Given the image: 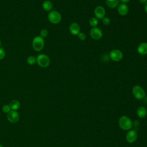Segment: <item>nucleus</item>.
<instances>
[{"label": "nucleus", "mask_w": 147, "mask_h": 147, "mask_svg": "<svg viewBox=\"0 0 147 147\" xmlns=\"http://www.w3.org/2000/svg\"><path fill=\"white\" fill-rule=\"evenodd\" d=\"M118 123L121 129L123 130H130L133 125L131 120L126 115H122L119 118Z\"/></svg>", "instance_id": "f257e3e1"}, {"label": "nucleus", "mask_w": 147, "mask_h": 147, "mask_svg": "<svg viewBox=\"0 0 147 147\" xmlns=\"http://www.w3.org/2000/svg\"><path fill=\"white\" fill-rule=\"evenodd\" d=\"M36 63L41 68H47L50 64V59L45 54H39L36 57Z\"/></svg>", "instance_id": "f03ea898"}, {"label": "nucleus", "mask_w": 147, "mask_h": 147, "mask_svg": "<svg viewBox=\"0 0 147 147\" xmlns=\"http://www.w3.org/2000/svg\"><path fill=\"white\" fill-rule=\"evenodd\" d=\"M32 44L34 51L37 52L41 51L44 47V40L40 36H36L33 38Z\"/></svg>", "instance_id": "7ed1b4c3"}, {"label": "nucleus", "mask_w": 147, "mask_h": 147, "mask_svg": "<svg viewBox=\"0 0 147 147\" xmlns=\"http://www.w3.org/2000/svg\"><path fill=\"white\" fill-rule=\"evenodd\" d=\"M132 93L135 98L138 100L144 99L146 94L144 88L139 85H134L132 88Z\"/></svg>", "instance_id": "20e7f679"}, {"label": "nucleus", "mask_w": 147, "mask_h": 147, "mask_svg": "<svg viewBox=\"0 0 147 147\" xmlns=\"http://www.w3.org/2000/svg\"><path fill=\"white\" fill-rule=\"evenodd\" d=\"M48 19L52 24H57L61 21V16L57 11L52 10L48 14Z\"/></svg>", "instance_id": "39448f33"}, {"label": "nucleus", "mask_w": 147, "mask_h": 147, "mask_svg": "<svg viewBox=\"0 0 147 147\" xmlns=\"http://www.w3.org/2000/svg\"><path fill=\"white\" fill-rule=\"evenodd\" d=\"M109 57L114 61H119L123 59V55L121 50L114 49L110 52Z\"/></svg>", "instance_id": "423d86ee"}, {"label": "nucleus", "mask_w": 147, "mask_h": 147, "mask_svg": "<svg viewBox=\"0 0 147 147\" xmlns=\"http://www.w3.org/2000/svg\"><path fill=\"white\" fill-rule=\"evenodd\" d=\"M90 34L92 39L95 40H98L102 37L103 32L99 28L96 26L91 29L90 31Z\"/></svg>", "instance_id": "0eeeda50"}, {"label": "nucleus", "mask_w": 147, "mask_h": 147, "mask_svg": "<svg viewBox=\"0 0 147 147\" xmlns=\"http://www.w3.org/2000/svg\"><path fill=\"white\" fill-rule=\"evenodd\" d=\"M94 13L95 18L98 20H102L105 17L106 11L105 8L102 6L99 5L95 8Z\"/></svg>", "instance_id": "6e6552de"}, {"label": "nucleus", "mask_w": 147, "mask_h": 147, "mask_svg": "<svg viewBox=\"0 0 147 147\" xmlns=\"http://www.w3.org/2000/svg\"><path fill=\"white\" fill-rule=\"evenodd\" d=\"M19 114L16 110H11L7 114V119L11 123H16L19 120Z\"/></svg>", "instance_id": "1a4fd4ad"}, {"label": "nucleus", "mask_w": 147, "mask_h": 147, "mask_svg": "<svg viewBox=\"0 0 147 147\" xmlns=\"http://www.w3.org/2000/svg\"><path fill=\"white\" fill-rule=\"evenodd\" d=\"M137 138V133L135 130H129L126 135V140L129 143L134 142Z\"/></svg>", "instance_id": "9d476101"}, {"label": "nucleus", "mask_w": 147, "mask_h": 147, "mask_svg": "<svg viewBox=\"0 0 147 147\" xmlns=\"http://www.w3.org/2000/svg\"><path fill=\"white\" fill-rule=\"evenodd\" d=\"M69 31L72 35H78L80 32V25L76 22H72L69 26Z\"/></svg>", "instance_id": "9b49d317"}, {"label": "nucleus", "mask_w": 147, "mask_h": 147, "mask_svg": "<svg viewBox=\"0 0 147 147\" xmlns=\"http://www.w3.org/2000/svg\"><path fill=\"white\" fill-rule=\"evenodd\" d=\"M117 11L118 14L122 16H126L129 11L128 6L125 3L119 4L117 7Z\"/></svg>", "instance_id": "f8f14e48"}, {"label": "nucleus", "mask_w": 147, "mask_h": 147, "mask_svg": "<svg viewBox=\"0 0 147 147\" xmlns=\"http://www.w3.org/2000/svg\"><path fill=\"white\" fill-rule=\"evenodd\" d=\"M137 52L141 55H147V42L140 43L137 47Z\"/></svg>", "instance_id": "ddd939ff"}, {"label": "nucleus", "mask_w": 147, "mask_h": 147, "mask_svg": "<svg viewBox=\"0 0 147 147\" xmlns=\"http://www.w3.org/2000/svg\"><path fill=\"white\" fill-rule=\"evenodd\" d=\"M137 114L140 118H143L146 117L147 114V110L145 107L140 106L137 110Z\"/></svg>", "instance_id": "4468645a"}, {"label": "nucleus", "mask_w": 147, "mask_h": 147, "mask_svg": "<svg viewBox=\"0 0 147 147\" xmlns=\"http://www.w3.org/2000/svg\"><path fill=\"white\" fill-rule=\"evenodd\" d=\"M42 9L47 11H49L52 10L53 7V4L51 1L49 0H45L42 3Z\"/></svg>", "instance_id": "2eb2a0df"}, {"label": "nucleus", "mask_w": 147, "mask_h": 147, "mask_svg": "<svg viewBox=\"0 0 147 147\" xmlns=\"http://www.w3.org/2000/svg\"><path fill=\"white\" fill-rule=\"evenodd\" d=\"M119 3V0H106V5L111 9H114L118 7Z\"/></svg>", "instance_id": "dca6fc26"}, {"label": "nucleus", "mask_w": 147, "mask_h": 147, "mask_svg": "<svg viewBox=\"0 0 147 147\" xmlns=\"http://www.w3.org/2000/svg\"><path fill=\"white\" fill-rule=\"evenodd\" d=\"M9 106L11 110H17L20 108V103L17 100H13L10 103Z\"/></svg>", "instance_id": "f3484780"}, {"label": "nucleus", "mask_w": 147, "mask_h": 147, "mask_svg": "<svg viewBox=\"0 0 147 147\" xmlns=\"http://www.w3.org/2000/svg\"><path fill=\"white\" fill-rule=\"evenodd\" d=\"M89 24L91 26H92V28L94 27H96V26L98 24V20L95 18V17H91L90 20H89Z\"/></svg>", "instance_id": "a211bd4d"}, {"label": "nucleus", "mask_w": 147, "mask_h": 147, "mask_svg": "<svg viewBox=\"0 0 147 147\" xmlns=\"http://www.w3.org/2000/svg\"><path fill=\"white\" fill-rule=\"evenodd\" d=\"M26 62L29 65H33L36 63V57L34 56H29L26 59Z\"/></svg>", "instance_id": "6ab92c4d"}, {"label": "nucleus", "mask_w": 147, "mask_h": 147, "mask_svg": "<svg viewBox=\"0 0 147 147\" xmlns=\"http://www.w3.org/2000/svg\"><path fill=\"white\" fill-rule=\"evenodd\" d=\"M48 31L46 29H41L40 32V36L43 38L46 37L48 36Z\"/></svg>", "instance_id": "aec40b11"}, {"label": "nucleus", "mask_w": 147, "mask_h": 147, "mask_svg": "<svg viewBox=\"0 0 147 147\" xmlns=\"http://www.w3.org/2000/svg\"><path fill=\"white\" fill-rule=\"evenodd\" d=\"M102 22L105 25H109L111 22V20L109 17H105L103 19H102Z\"/></svg>", "instance_id": "412c9836"}, {"label": "nucleus", "mask_w": 147, "mask_h": 147, "mask_svg": "<svg viewBox=\"0 0 147 147\" xmlns=\"http://www.w3.org/2000/svg\"><path fill=\"white\" fill-rule=\"evenodd\" d=\"M2 111L5 113H8L10 111H11V109L9 106V105H4L3 107H2Z\"/></svg>", "instance_id": "4be33fe9"}, {"label": "nucleus", "mask_w": 147, "mask_h": 147, "mask_svg": "<svg viewBox=\"0 0 147 147\" xmlns=\"http://www.w3.org/2000/svg\"><path fill=\"white\" fill-rule=\"evenodd\" d=\"M78 37L79 39L80 40H84L86 38V36L85 33L83 32H81L78 34Z\"/></svg>", "instance_id": "5701e85b"}, {"label": "nucleus", "mask_w": 147, "mask_h": 147, "mask_svg": "<svg viewBox=\"0 0 147 147\" xmlns=\"http://www.w3.org/2000/svg\"><path fill=\"white\" fill-rule=\"evenodd\" d=\"M5 51L2 48H0V60L3 59L5 57Z\"/></svg>", "instance_id": "b1692460"}, {"label": "nucleus", "mask_w": 147, "mask_h": 147, "mask_svg": "<svg viewBox=\"0 0 147 147\" xmlns=\"http://www.w3.org/2000/svg\"><path fill=\"white\" fill-rule=\"evenodd\" d=\"M130 0H119V2H121L122 3H125L126 4L127 3H128Z\"/></svg>", "instance_id": "393cba45"}, {"label": "nucleus", "mask_w": 147, "mask_h": 147, "mask_svg": "<svg viewBox=\"0 0 147 147\" xmlns=\"http://www.w3.org/2000/svg\"><path fill=\"white\" fill-rule=\"evenodd\" d=\"M144 10L147 13V2L144 4Z\"/></svg>", "instance_id": "a878e982"}, {"label": "nucleus", "mask_w": 147, "mask_h": 147, "mask_svg": "<svg viewBox=\"0 0 147 147\" xmlns=\"http://www.w3.org/2000/svg\"><path fill=\"white\" fill-rule=\"evenodd\" d=\"M138 1L141 3H144L145 4L146 2H147V0H138Z\"/></svg>", "instance_id": "bb28decb"}, {"label": "nucleus", "mask_w": 147, "mask_h": 147, "mask_svg": "<svg viewBox=\"0 0 147 147\" xmlns=\"http://www.w3.org/2000/svg\"><path fill=\"white\" fill-rule=\"evenodd\" d=\"M0 147H3V146L1 144H0Z\"/></svg>", "instance_id": "cd10ccee"}, {"label": "nucleus", "mask_w": 147, "mask_h": 147, "mask_svg": "<svg viewBox=\"0 0 147 147\" xmlns=\"http://www.w3.org/2000/svg\"><path fill=\"white\" fill-rule=\"evenodd\" d=\"M1 40H0V46H1Z\"/></svg>", "instance_id": "c85d7f7f"}]
</instances>
